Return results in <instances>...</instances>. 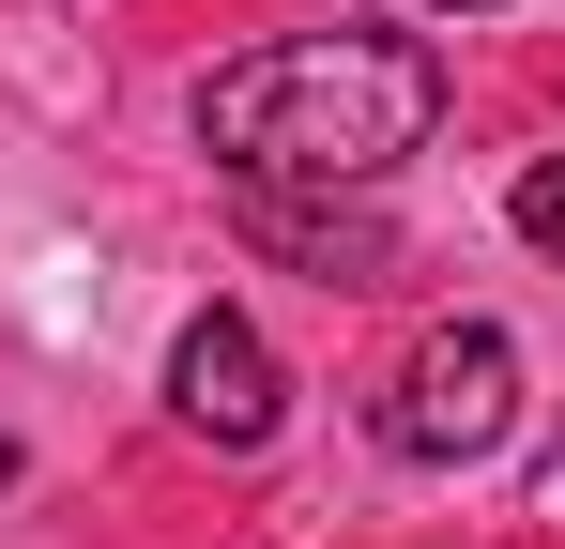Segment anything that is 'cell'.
Returning a JSON list of instances; mask_svg holds the SVG:
<instances>
[{
  "instance_id": "cell-1",
  "label": "cell",
  "mask_w": 565,
  "mask_h": 549,
  "mask_svg": "<svg viewBox=\"0 0 565 549\" xmlns=\"http://www.w3.org/2000/svg\"><path fill=\"white\" fill-rule=\"evenodd\" d=\"M444 122V46L428 31H290V46H245L199 77V153L260 198H367L397 153H428Z\"/></svg>"
},
{
  "instance_id": "cell-2",
  "label": "cell",
  "mask_w": 565,
  "mask_h": 549,
  "mask_svg": "<svg viewBox=\"0 0 565 549\" xmlns=\"http://www.w3.org/2000/svg\"><path fill=\"white\" fill-rule=\"evenodd\" d=\"M520 428V336L504 321H428L397 381H382V458H413V473H459Z\"/></svg>"
},
{
  "instance_id": "cell-3",
  "label": "cell",
  "mask_w": 565,
  "mask_h": 549,
  "mask_svg": "<svg viewBox=\"0 0 565 549\" xmlns=\"http://www.w3.org/2000/svg\"><path fill=\"white\" fill-rule=\"evenodd\" d=\"M169 412H184L214 458H260V443H276L290 381H276V352H260V321H245V305H199L184 336H169Z\"/></svg>"
},
{
  "instance_id": "cell-4",
  "label": "cell",
  "mask_w": 565,
  "mask_h": 549,
  "mask_svg": "<svg viewBox=\"0 0 565 549\" xmlns=\"http://www.w3.org/2000/svg\"><path fill=\"white\" fill-rule=\"evenodd\" d=\"M245 245H276V260H306L321 290H382V214H337V198H260L245 183Z\"/></svg>"
},
{
  "instance_id": "cell-5",
  "label": "cell",
  "mask_w": 565,
  "mask_h": 549,
  "mask_svg": "<svg viewBox=\"0 0 565 549\" xmlns=\"http://www.w3.org/2000/svg\"><path fill=\"white\" fill-rule=\"evenodd\" d=\"M504 214H520V245H535V260H565V153H535V169H520V198H504Z\"/></svg>"
},
{
  "instance_id": "cell-6",
  "label": "cell",
  "mask_w": 565,
  "mask_h": 549,
  "mask_svg": "<svg viewBox=\"0 0 565 549\" xmlns=\"http://www.w3.org/2000/svg\"><path fill=\"white\" fill-rule=\"evenodd\" d=\"M428 15H489V0H428Z\"/></svg>"
},
{
  "instance_id": "cell-7",
  "label": "cell",
  "mask_w": 565,
  "mask_h": 549,
  "mask_svg": "<svg viewBox=\"0 0 565 549\" xmlns=\"http://www.w3.org/2000/svg\"><path fill=\"white\" fill-rule=\"evenodd\" d=\"M0 488H15V443H0Z\"/></svg>"
}]
</instances>
